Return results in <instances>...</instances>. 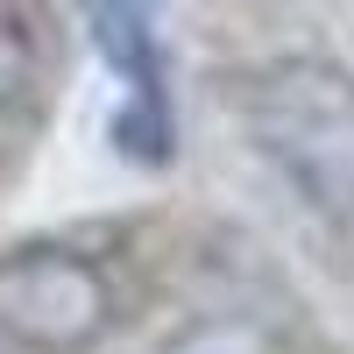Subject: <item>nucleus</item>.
Wrapping results in <instances>:
<instances>
[{"label": "nucleus", "instance_id": "nucleus-4", "mask_svg": "<svg viewBox=\"0 0 354 354\" xmlns=\"http://www.w3.org/2000/svg\"><path fill=\"white\" fill-rule=\"evenodd\" d=\"M28 85H36V36H28V21L0 0V106H15Z\"/></svg>", "mask_w": 354, "mask_h": 354}, {"label": "nucleus", "instance_id": "nucleus-3", "mask_svg": "<svg viewBox=\"0 0 354 354\" xmlns=\"http://www.w3.org/2000/svg\"><path fill=\"white\" fill-rule=\"evenodd\" d=\"M163 354H277V347H270V333L255 319H205V326L177 333Z\"/></svg>", "mask_w": 354, "mask_h": 354}, {"label": "nucleus", "instance_id": "nucleus-2", "mask_svg": "<svg viewBox=\"0 0 354 354\" xmlns=\"http://www.w3.org/2000/svg\"><path fill=\"white\" fill-rule=\"evenodd\" d=\"M113 290L71 248H21L0 262V333L36 354H78L106 333Z\"/></svg>", "mask_w": 354, "mask_h": 354}, {"label": "nucleus", "instance_id": "nucleus-1", "mask_svg": "<svg viewBox=\"0 0 354 354\" xmlns=\"http://www.w3.org/2000/svg\"><path fill=\"white\" fill-rule=\"evenodd\" d=\"M248 135L319 213H354V78L340 64H270L248 85Z\"/></svg>", "mask_w": 354, "mask_h": 354}, {"label": "nucleus", "instance_id": "nucleus-5", "mask_svg": "<svg viewBox=\"0 0 354 354\" xmlns=\"http://www.w3.org/2000/svg\"><path fill=\"white\" fill-rule=\"evenodd\" d=\"M142 8H156V0H142Z\"/></svg>", "mask_w": 354, "mask_h": 354}]
</instances>
